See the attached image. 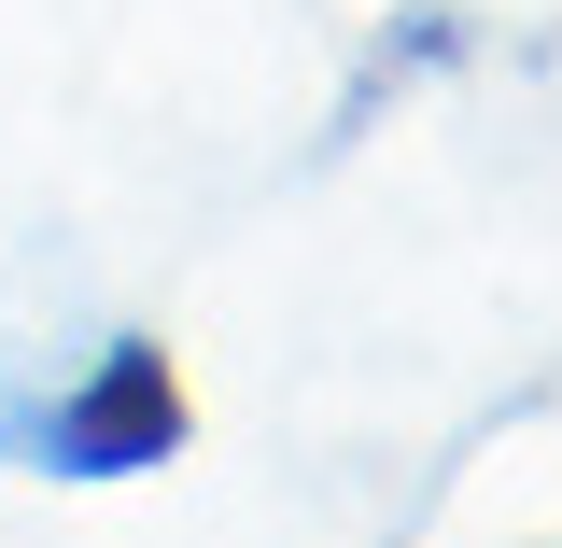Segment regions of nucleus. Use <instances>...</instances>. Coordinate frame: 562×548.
Returning <instances> with one entry per match:
<instances>
[{"mask_svg":"<svg viewBox=\"0 0 562 548\" xmlns=\"http://www.w3.org/2000/svg\"><path fill=\"white\" fill-rule=\"evenodd\" d=\"M198 436V409H183V366L155 338H113L85 380H57L43 409L14 422V450L43 465V479H140V465H169Z\"/></svg>","mask_w":562,"mask_h":548,"instance_id":"obj_1","label":"nucleus"}]
</instances>
